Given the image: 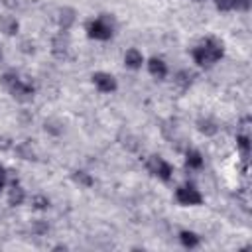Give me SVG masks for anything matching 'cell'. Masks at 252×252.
Listing matches in <instances>:
<instances>
[{"instance_id":"obj_21","label":"cell","mask_w":252,"mask_h":252,"mask_svg":"<svg viewBox=\"0 0 252 252\" xmlns=\"http://www.w3.org/2000/svg\"><path fill=\"white\" fill-rule=\"evenodd\" d=\"M0 61H2V49H0Z\"/></svg>"},{"instance_id":"obj_20","label":"cell","mask_w":252,"mask_h":252,"mask_svg":"<svg viewBox=\"0 0 252 252\" xmlns=\"http://www.w3.org/2000/svg\"><path fill=\"white\" fill-rule=\"evenodd\" d=\"M4 183H6V173H4V167L0 165V191H2V187H4Z\"/></svg>"},{"instance_id":"obj_11","label":"cell","mask_w":252,"mask_h":252,"mask_svg":"<svg viewBox=\"0 0 252 252\" xmlns=\"http://www.w3.org/2000/svg\"><path fill=\"white\" fill-rule=\"evenodd\" d=\"M0 28H2V32L4 33H8V35H14V33H18V22H16V18H12V16H4V18H0Z\"/></svg>"},{"instance_id":"obj_18","label":"cell","mask_w":252,"mask_h":252,"mask_svg":"<svg viewBox=\"0 0 252 252\" xmlns=\"http://www.w3.org/2000/svg\"><path fill=\"white\" fill-rule=\"evenodd\" d=\"M32 203H33V207H35V209H47V207H49V199H47V197H43V195H35Z\"/></svg>"},{"instance_id":"obj_13","label":"cell","mask_w":252,"mask_h":252,"mask_svg":"<svg viewBox=\"0 0 252 252\" xmlns=\"http://www.w3.org/2000/svg\"><path fill=\"white\" fill-rule=\"evenodd\" d=\"M185 163H187V167H191V169H199V167H203V156H201L197 150H191V152H187Z\"/></svg>"},{"instance_id":"obj_3","label":"cell","mask_w":252,"mask_h":252,"mask_svg":"<svg viewBox=\"0 0 252 252\" xmlns=\"http://www.w3.org/2000/svg\"><path fill=\"white\" fill-rule=\"evenodd\" d=\"M112 20L108 16H100L87 24V32L94 39H110L112 37Z\"/></svg>"},{"instance_id":"obj_2","label":"cell","mask_w":252,"mask_h":252,"mask_svg":"<svg viewBox=\"0 0 252 252\" xmlns=\"http://www.w3.org/2000/svg\"><path fill=\"white\" fill-rule=\"evenodd\" d=\"M2 83H4V87L10 91V94H12L16 100H22V102L32 100V96H33V87L28 85V83H24L18 75L6 73V75L2 77Z\"/></svg>"},{"instance_id":"obj_9","label":"cell","mask_w":252,"mask_h":252,"mask_svg":"<svg viewBox=\"0 0 252 252\" xmlns=\"http://www.w3.org/2000/svg\"><path fill=\"white\" fill-rule=\"evenodd\" d=\"M73 22H75V10L73 8H61L59 10V26L63 28V32L69 30L73 26Z\"/></svg>"},{"instance_id":"obj_12","label":"cell","mask_w":252,"mask_h":252,"mask_svg":"<svg viewBox=\"0 0 252 252\" xmlns=\"http://www.w3.org/2000/svg\"><path fill=\"white\" fill-rule=\"evenodd\" d=\"M179 240H181V244L185 248H195L199 244V236L195 232H191V230H181L179 232Z\"/></svg>"},{"instance_id":"obj_5","label":"cell","mask_w":252,"mask_h":252,"mask_svg":"<svg viewBox=\"0 0 252 252\" xmlns=\"http://www.w3.org/2000/svg\"><path fill=\"white\" fill-rule=\"evenodd\" d=\"M175 199L181 205H201L203 203V195L193 187V185H181L175 191Z\"/></svg>"},{"instance_id":"obj_8","label":"cell","mask_w":252,"mask_h":252,"mask_svg":"<svg viewBox=\"0 0 252 252\" xmlns=\"http://www.w3.org/2000/svg\"><path fill=\"white\" fill-rule=\"evenodd\" d=\"M124 63L130 69H140L142 63H144V57H142V53L138 49H128L126 55H124Z\"/></svg>"},{"instance_id":"obj_4","label":"cell","mask_w":252,"mask_h":252,"mask_svg":"<svg viewBox=\"0 0 252 252\" xmlns=\"http://www.w3.org/2000/svg\"><path fill=\"white\" fill-rule=\"evenodd\" d=\"M148 169H150L152 175H156V177H159L163 181H167L171 177V165L159 156H152L148 159Z\"/></svg>"},{"instance_id":"obj_7","label":"cell","mask_w":252,"mask_h":252,"mask_svg":"<svg viewBox=\"0 0 252 252\" xmlns=\"http://www.w3.org/2000/svg\"><path fill=\"white\" fill-rule=\"evenodd\" d=\"M148 71H150L152 77H156V79H163V77L167 75V65L163 63V59L154 57V59H150V63H148Z\"/></svg>"},{"instance_id":"obj_16","label":"cell","mask_w":252,"mask_h":252,"mask_svg":"<svg viewBox=\"0 0 252 252\" xmlns=\"http://www.w3.org/2000/svg\"><path fill=\"white\" fill-rule=\"evenodd\" d=\"M197 126H199V130L203 132V134H207V136H213V134H217V124L211 120V118H201L199 122H197Z\"/></svg>"},{"instance_id":"obj_19","label":"cell","mask_w":252,"mask_h":252,"mask_svg":"<svg viewBox=\"0 0 252 252\" xmlns=\"http://www.w3.org/2000/svg\"><path fill=\"white\" fill-rule=\"evenodd\" d=\"M217 8L222 12L232 10V8H236V0H217Z\"/></svg>"},{"instance_id":"obj_15","label":"cell","mask_w":252,"mask_h":252,"mask_svg":"<svg viewBox=\"0 0 252 252\" xmlns=\"http://www.w3.org/2000/svg\"><path fill=\"white\" fill-rule=\"evenodd\" d=\"M191 83H193V73H189V71H179L177 75H175V85L179 87V89H189L191 87Z\"/></svg>"},{"instance_id":"obj_14","label":"cell","mask_w":252,"mask_h":252,"mask_svg":"<svg viewBox=\"0 0 252 252\" xmlns=\"http://www.w3.org/2000/svg\"><path fill=\"white\" fill-rule=\"evenodd\" d=\"M24 199H26V193H24V189H22L20 185H14V187L10 189V195H8V201H10V205L18 207V205H22V203H24Z\"/></svg>"},{"instance_id":"obj_1","label":"cell","mask_w":252,"mask_h":252,"mask_svg":"<svg viewBox=\"0 0 252 252\" xmlns=\"http://www.w3.org/2000/svg\"><path fill=\"white\" fill-rule=\"evenodd\" d=\"M222 43L215 37H209L205 41H201L195 49H193V59L195 63H199L201 67H211L213 63H217L222 57Z\"/></svg>"},{"instance_id":"obj_17","label":"cell","mask_w":252,"mask_h":252,"mask_svg":"<svg viewBox=\"0 0 252 252\" xmlns=\"http://www.w3.org/2000/svg\"><path fill=\"white\" fill-rule=\"evenodd\" d=\"M75 181L77 183H81V185H85V187H91L93 185V177L89 175V173H85V171H75Z\"/></svg>"},{"instance_id":"obj_6","label":"cell","mask_w":252,"mask_h":252,"mask_svg":"<svg viewBox=\"0 0 252 252\" xmlns=\"http://www.w3.org/2000/svg\"><path fill=\"white\" fill-rule=\"evenodd\" d=\"M93 83L98 87V91L102 93H114L116 91V79L110 73H94L93 75Z\"/></svg>"},{"instance_id":"obj_10","label":"cell","mask_w":252,"mask_h":252,"mask_svg":"<svg viewBox=\"0 0 252 252\" xmlns=\"http://www.w3.org/2000/svg\"><path fill=\"white\" fill-rule=\"evenodd\" d=\"M67 49H69V39H67V35L59 33V35L53 39V53H55L57 57H65V55H67Z\"/></svg>"}]
</instances>
